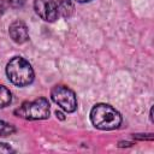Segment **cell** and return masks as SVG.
Wrapping results in <instances>:
<instances>
[{
	"label": "cell",
	"instance_id": "cell-1",
	"mask_svg": "<svg viewBox=\"0 0 154 154\" xmlns=\"http://www.w3.org/2000/svg\"><path fill=\"white\" fill-rule=\"evenodd\" d=\"M90 120L93 125L100 130H113L120 125L122 116L112 106L97 103L90 111Z\"/></svg>",
	"mask_w": 154,
	"mask_h": 154
},
{
	"label": "cell",
	"instance_id": "cell-2",
	"mask_svg": "<svg viewBox=\"0 0 154 154\" xmlns=\"http://www.w3.org/2000/svg\"><path fill=\"white\" fill-rule=\"evenodd\" d=\"M6 75L8 79L18 87L29 85L34 81V70L29 61L22 57H14L8 61Z\"/></svg>",
	"mask_w": 154,
	"mask_h": 154
},
{
	"label": "cell",
	"instance_id": "cell-3",
	"mask_svg": "<svg viewBox=\"0 0 154 154\" xmlns=\"http://www.w3.org/2000/svg\"><path fill=\"white\" fill-rule=\"evenodd\" d=\"M17 117L28 120H42L49 117V102L45 97H38L34 101L24 102L14 111Z\"/></svg>",
	"mask_w": 154,
	"mask_h": 154
},
{
	"label": "cell",
	"instance_id": "cell-4",
	"mask_svg": "<svg viewBox=\"0 0 154 154\" xmlns=\"http://www.w3.org/2000/svg\"><path fill=\"white\" fill-rule=\"evenodd\" d=\"M52 100L65 112H75L77 108V99L75 93L65 85H55L51 91Z\"/></svg>",
	"mask_w": 154,
	"mask_h": 154
},
{
	"label": "cell",
	"instance_id": "cell-5",
	"mask_svg": "<svg viewBox=\"0 0 154 154\" xmlns=\"http://www.w3.org/2000/svg\"><path fill=\"white\" fill-rule=\"evenodd\" d=\"M35 12L46 22H54L58 18V6L55 0H35Z\"/></svg>",
	"mask_w": 154,
	"mask_h": 154
},
{
	"label": "cell",
	"instance_id": "cell-6",
	"mask_svg": "<svg viewBox=\"0 0 154 154\" xmlns=\"http://www.w3.org/2000/svg\"><path fill=\"white\" fill-rule=\"evenodd\" d=\"M10 36L11 38L16 42V43H24L29 40V31L28 28L25 25V23H23L22 20H14L8 29Z\"/></svg>",
	"mask_w": 154,
	"mask_h": 154
},
{
	"label": "cell",
	"instance_id": "cell-7",
	"mask_svg": "<svg viewBox=\"0 0 154 154\" xmlns=\"http://www.w3.org/2000/svg\"><path fill=\"white\" fill-rule=\"evenodd\" d=\"M57 6H58V16L69 18L73 14L75 6H73L72 0H59Z\"/></svg>",
	"mask_w": 154,
	"mask_h": 154
},
{
	"label": "cell",
	"instance_id": "cell-8",
	"mask_svg": "<svg viewBox=\"0 0 154 154\" xmlns=\"http://www.w3.org/2000/svg\"><path fill=\"white\" fill-rule=\"evenodd\" d=\"M12 101V95H11V91L0 84V108H4L6 106H8Z\"/></svg>",
	"mask_w": 154,
	"mask_h": 154
},
{
	"label": "cell",
	"instance_id": "cell-9",
	"mask_svg": "<svg viewBox=\"0 0 154 154\" xmlns=\"http://www.w3.org/2000/svg\"><path fill=\"white\" fill-rule=\"evenodd\" d=\"M14 131L16 129L13 125L4 120H0V136H8V135H12Z\"/></svg>",
	"mask_w": 154,
	"mask_h": 154
},
{
	"label": "cell",
	"instance_id": "cell-10",
	"mask_svg": "<svg viewBox=\"0 0 154 154\" xmlns=\"http://www.w3.org/2000/svg\"><path fill=\"white\" fill-rule=\"evenodd\" d=\"M24 2H25V0H8V4H10L12 7H14V8L22 7V6L24 5Z\"/></svg>",
	"mask_w": 154,
	"mask_h": 154
},
{
	"label": "cell",
	"instance_id": "cell-11",
	"mask_svg": "<svg viewBox=\"0 0 154 154\" xmlns=\"http://www.w3.org/2000/svg\"><path fill=\"white\" fill-rule=\"evenodd\" d=\"M13 149L7 143H0V153H12Z\"/></svg>",
	"mask_w": 154,
	"mask_h": 154
},
{
	"label": "cell",
	"instance_id": "cell-12",
	"mask_svg": "<svg viewBox=\"0 0 154 154\" xmlns=\"http://www.w3.org/2000/svg\"><path fill=\"white\" fill-rule=\"evenodd\" d=\"M76 1H78V2H87V1H90V0H76Z\"/></svg>",
	"mask_w": 154,
	"mask_h": 154
}]
</instances>
